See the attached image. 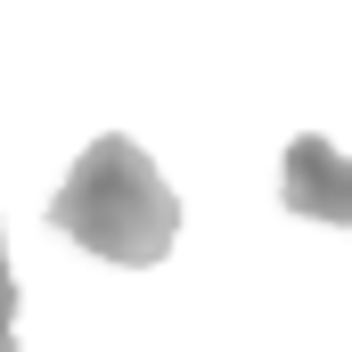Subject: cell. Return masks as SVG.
Here are the masks:
<instances>
[{"label":"cell","instance_id":"1","mask_svg":"<svg viewBox=\"0 0 352 352\" xmlns=\"http://www.w3.org/2000/svg\"><path fill=\"white\" fill-rule=\"evenodd\" d=\"M50 221H58L74 246H90L98 263H123V270L164 263L173 238H180V205H173V188H164V173H156L148 148L123 140V131H107V140L82 148V164L66 173Z\"/></svg>","mask_w":352,"mask_h":352},{"label":"cell","instance_id":"2","mask_svg":"<svg viewBox=\"0 0 352 352\" xmlns=\"http://www.w3.org/2000/svg\"><path fill=\"white\" fill-rule=\"evenodd\" d=\"M287 205L311 221H352V156H336L328 140H295L287 148Z\"/></svg>","mask_w":352,"mask_h":352},{"label":"cell","instance_id":"3","mask_svg":"<svg viewBox=\"0 0 352 352\" xmlns=\"http://www.w3.org/2000/svg\"><path fill=\"white\" fill-rule=\"evenodd\" d=\"M0 352H16V278H8V246H0Z\"/></svg>","mask_w":352,"mask_h":352}]
</instances>
